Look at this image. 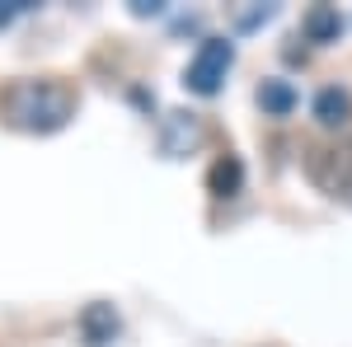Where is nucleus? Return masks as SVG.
Masks as SVG:
<instances>
[{
  "label": "nucleus",
  "instance_id": "obj_7",
  "mask_svg": "<svg viewBox=\"0 0 352 347\" xmlns=\"http://www.w3.org/2000/svg\"><path fill=\"white\" fill-rule=\"evenodd\" d=\"M207 188H212V197H235L244 188V164L240 155H221L212 164V174H207Z\"/></svg>",
  "mask_w": 352,
  "mask_h": 347
},
{
  "label": "nucleus",
  "instance_id": "obj_3",
  "mask_svg": "<svg viewBox=\"0 0 352 347\" xmlns=\"http://www.w3.org/2000/svg\"><path fill=\"white\" fill-rule=\"evenodd\" d=\"M202 141H207V122H202L197 113L174 108V113H164V117H160V136H155V146H160L164 160H188Z\"/></svg>",
  "mask_w": 352,
  "mask_h": 347
},
{
  "label": "nucleus",
  "instance_id": "obj_8",
  "mask_svg": "<svg viewBox=\"0 0 352 347\" xmlns=\"http://www.w3.org/2000/svg\"><path fill=\"white\" fill-rule=\"evenodd\" d=\"M348 113H352V99L338 89V85H329V89L315 94V122H320V127H343Z\"/></svg>",
  "mask_w": 352,
  "mask_h": 347
},
{
  "label": "nucleus",
  "instance_id": "obj_11",
  "mask_svg": "<svg viewBox=\"0 0 352 347\" xmlns=\"http://www.w3.org/2000/svg\"><path fill=\"white\" fill-rule=\"evenodd\" d=\"M24 10H33L28 0H0V28L14 24V14H24Z\"/></svg>",
  "mask_w": 352,
  "mask_h": 347
},
{
  "label": "nucleus",
  "instance_id": "obj_2",
  "mask_svg": "<svg viewBox=\"0 0 352 347\" xmlns=\"http://www.w3.org/2000/svg\"><path fill=\"white\" fill-rule=\"evenodd\" d=\"M230 66H235V43H226V38H207L197 56L188 61V71H184V85H188L192 94H202V99H212L221 94V85L230 76Z\"/></svg>",
  "mask_w": 352,
  "mask_h": 347
},
{
  "label": "nucleus",
  "instance_id": "obj_12",
  "mask_svg": "<svg viewBox=\"0 0 352 347\" xmlns=\"http://www.w3.org/2000/svg\"><path fill=\"white\" fill-rule=\"evenodd\" d=\"M136 19H151V14H164V0H132Z\"/></svg>",
  "mask_w": 352,
  "mask_h": 347
},
{
  "label": "nucleus",
  "instance_id": "obj_5",
  "mask_svg": "<svg viewBox=\"0 0 352 347\" xmlns=\"http://www.w3.org/2000/svg\"><path fill=\"white\" fill-rule=\"evenodd\" d=\"M76 328H80L85 347H109L113 338H118L122 320H118V310H113L109 300H89V305L80 310V320H76Z\"/></svg>",
  "mask_w": 352,
  "mask_h": 347
},
{
  "label": "nucleus",
  "instance_id": "obj_4",
  "mask_svg": "<svg viewBox=\"0 0 352 347\" xmlns=\"http://www.w3.org/2000/svg\"><path fill=\"white\" fill-rule=\"evenodd\" d=\"M310 179L324 192H348L352 188V150H310Z\"/></svg>",
  "mask_w": 352,
  "mask_h": 347
},
{
  "label": "nucleus",
  "instance_id": "obj_9",
  "mask_svg": "<svg viewBox=\"0 0 352 347\" xmlns=\"http://www.w3.org/2000/svg\"><path fill=\"white\" fill-rule=\"evenodd\" d=\"M258 104H263L268 117H292L300 99H296V89H292V80H263L258 85Z\"/></svg>",
  "mask_w": 352,
  "mask_h": 347
},
{
  "label": "nucleus",
  "instance_id": "obj_6",
  "mask_svg": "<svg viewBox=\"0 0 352 347\" xmlns=\"http://www.w3.org/2000/svg\"><path fill=\"white\" fill-rule=\"evenodd\" d=\"M300 33H305V43H338L343 14H338L333 5H310L305 19H300Z\"/></svg>",
  "mask_w": 352,
  "mask_h": 347
},
{
  "label": "nucleus",
  "instance_id": "obj_10",
  "mask_svg": "<svg viewBox=\"0 0 352 347\" xmlns=\"http://www.w3.org/2000/svg\"><path fill=\"white\" fill-rule=\"evenodd\" d=\"M272 14H277V5H249V10H235L230 14V24L240 28V33H254L258 24H268Z\"/></svg>",
  "mask_w": 352,
  "mask_h": 347
},
{
  "label": "nucleus",
  "instance_id": "obj_1",
  "mask_svg": "<svg viewBox=\"0 0 352 347\" xmlns=\"http://www.w3.org/2000/svg\"><path fill=\"white\" fill-rule=\"evenodd\" d=\"M76 117V94L61 80H14L0 94V122L14 132L47 136Z\"/></svg>",
  "mask_w": 352,
  "mask_h": 347
}]
</instances>
